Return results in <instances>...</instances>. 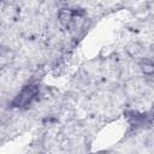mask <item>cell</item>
<instances>
[{
	"label": "cell",
	"instance_id": "6da1fadb",
	"mask_svg": "<svg viewBox=\"0 0 154 154\" xmlns=\"http://www.w3.org/2000/svg\"><path fill=\"white\" fill-rule=\"evenodd\" d=\"M35 91H36V90H35L32 87H28V88H25V89L20 93V95H18V99H17L18 105L28 103V102L32 99V96H34Z\"/></svg>",
	"mask_w": 154,
	"mask_h": 154
}]
</instances>
